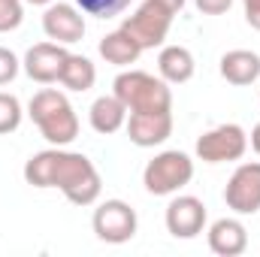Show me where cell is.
Returning <instances> with one entry per match:
<instances>
[{
	"label": "cell",
	"mask_w": 260,
	"mask_h": 257,
	"mask_svg": "<svg viewBox=\"0 0 260 257\" xmlns=\"http://www.w3.org/2000/svg\"><path fill=\"white\" fill-rule=\"evenodd\" d=\"M18 58L9 52V49H3L0 46V85H9L15 76H18Z\"/></svg>",
	"instance_id": "22"
},
{
	"label": "cell",
	"mask_w": 260,
	"mask_h": 257,
	"mask_svg": "<svg viewBox=\"0 0 260 257\" xmlns=\"http://www.w3.org/2000/svg\"><path fill=\"white\" fill-rule=\"evenodd\" d=\"M157 3H164V6H167L170 12H179V9L185 6V0H157Z\"/></svg>",
	"instance_id": "25"
},
{
	"label": "cell",
	"mask_w": 260,
	"mask_h": 257,
	"mask_svg": "<svg viewBox=\"0 0 260 257\" xmlns=\"http://www.w3.org/2000/svg\"><path fill=\"white\" fill-rule=\"evenodd\" d=\"M173 133V112H130L127 136L139 148H154Z\"/></svg>",
	"instance_id": "12"
},
{
	"label": "cell",
	"mask_w": 260,
	"mask_h": 257,
	"mask_svg": "<svg viewBox=\"0 0 260 257\" xmlns=\"http://www.w3.org/2000/svg\"><path fill=\"white\" fill-rule=\"evenodd\" d=\"M221 76L230 85H251L260 79V55L248 49H233L221 58Z\"/></svg>",
	"instance_id": "14"
},
{
	"label": "cell",
	"mask_w": 260,
	"mask_h": 257,
	"mask_svg": "<svg viewBox=\"0 0 260 257\" xmlns=\"http://www.w3.org/2000/svg\"><path fill=\"white\" fill-rule=\"evenodd\" d=\"M194 3L203 15H224L233 6V0H194Z\"/></svg>",
	"instance_id": "23"
},
{
	"label": "cell",
	"mask_w": 260,
	"mask_h": 257,
	"mask_svg": "<svg viewBox=\"0 0 260 257\" xmlns=\"http://www.w3.org/2000/svg\"><path fill=\"white\" fill-rule=\"evenodd\" d=\"M173 15H176V12H170L164 3L145 0L127 21L121 24V30L130 34V37L142 46V52H145V49H157V46H164V40H167V34H170Z\"/></svg>",
	"instance_id": "5"
},
{
	"label": "cell",
	"mask_w": 260,
	"mask_h": 257,
	"mask_svg": "<svg viewBox=\"0 0 260 257\" xmlns=\"http://www.w3.org/2000/svg\"><path fill=\"white\" fill-rule=\"evenodd\" d=\"M100 55H103L106 64L127 67V64H136V61H139L142 46H139L130 34H124V30L118 27V30H112V34H106V37L100 40Z\"/></svg>",
	"instance_id": "16"
},
{
	"label": "cell",
	"mask_w": 260,
	"mask_h": 257,
	"mask_svg": "<svg viewBox=\"0 0 260 257\" xmlns=\"http://www.w3.org/2000/svg\"><path fill=\"white\" fill-rule=\"evenodd\" d=\"M82 12L97 15V18H115L130 6V0H76Z\"/></svg>",
	"instance_id": "19"
},
{
	"label": "cell",
	"mask_w": 260,
	"mask_h": 257,
	"mask_svg": "<svg viewBox=\"0 0 260 257\" xmlns=\"http://www.w3.org/2000/svg\"><path fill=\"white\" fill-rule=\"evenodd\" d=\"M245 3V18H248V24L260 30V0H242Z\"/></svg>",
	"instance_id": "24"
},
{
	"label": "cell",
	"mask_w": 260,
	"mask_h": 257,
	"mask_svg": "<svg viewBox=\"0 0 260 257\" xmlns=\"http://www.w3.org/2000/svg\"><path fill=\"white\" fill-rule=\"evenodd\" d=\"M206 227V206L197 197H176L167 206V230L176 239H194Z\"/></svg>",
	"instance_id": "11"
},
{
	"label": "cell",
	"mask_w": 260,
	"mask_h": 257,
	"mask_svg": "<svg viewBox=\"0 0 260 257\" xmlns=\"http://www.w3.org/2000/svg\"><path fill=\"white\" fill-rule=\"evenodd\" d=\"M24 182L34 188H58L73 206H91L103 191L97 167L85 154L64 151L61 145L34 154L24 164Z\"/></svg>",
	"instance_id": "1"
},
{
	"label": "cell",
	"mask_w": 260,
	"mask_h": 257,
	"mask_svg": "<svg viewBox=\"0 0 260 257\" xmlns=\"http://www.w3.org/2000/svg\"><path fill=\"white\" fill-rule=\"evenodd\" d=\"M21 124V103L12 94L0 91V133H12Z\"/></svg>",
	"instance_id": "20"
},
{
	"label": "cell",
	"mask_w": 260,
	"mask_h": 257,
	"mask_svg": "<svg viewBox=\"0 0 260 257\" xmlns=\"http://www.w3.org/2000/svg\"><path fill=\"white\" fill-rule=\"evenodd\" d=\"M43 30L52 43L73 46L85 37V18L70 3H49V9L43 12Z\"/></svg>",
	"instance_id": "9"
},
{
	"label": "cell",
	"mask_w": 260,
	"mask_h": 257,
	"mask_svg": "<svg viewBox=\"0 0 260 257\" xmlns=\"http://www.w3.org/2000/svg\"><path fill=\"white\" fill-rule=\"evenodd\" d=\"M224 203L236 215H254L260 212V164H242L227 188H224Z\"/></svg>",
	"instance_id": "8"
},
{
	"label": "cell",
	"mask_w": 260,
	"mask_h": 257,
	"mask_svg": "<svg viewBox=\"0 0 260 257\" xmlns=\"http://www.w3.org/2000/svg\"><path fill=\"white\" fill-rule=\"evenodd\" d=\"M248 148V136L239 124H221L197 139V157L206 164H224L239 160Z\"/></svg>",
	"instance_id": "7"
},
{
	"label": "cell",
	"mask_w": 260,
	"mask_h": 257,
	"mask_svg": "<svg viewBox=\"0 0 260 257\" xmlns=\"http://www.w3.org/2000/svg\"><path fill=\"white\" fill-rule=\"evenodd\" d=\"M91 224H94L97 239L100 242H109V245H124V242H130L136 236V227H139L133 206L124 203V200H106V203H100L94 209Z\"/></svg>",
	"instance_id": "6"
},
{
	"label": "cell",
	"mask_w": 260,
	"mask_h": 257,
	"mask_svg": "<svg viewBox=\"0 0 260 257\" xmlns=\"http://www.w3.org/2000/svg\"><path fill=\"white\" fill-rule=\"evenodd\" d=\"M157 70H160V79L164 82H173V85H182L194 76V55L185 49V46H167L157 58Z\"/></svg>",
	"instance_id": "17"
},
{
	"label": "cell",
	"mask_w": 260,
	"mask_h": 257,
	"mask_svg": "<svg viewBox=\"0 0 260 257\" xmlns=\"http://www.w3.org/2000/svg\"><path fill=\"white\" fill-rule=\"evenodd\" d=\"M27 115H30V121L40 127V133L52 145H70L79 136V115L70 106V100H67L61 91H55V88L37 91L30 97Z\"/></svg>",
	"instance_id": "2"
},
{
	"label": "cell",
	"mask_w": 260,
	"mask_h": 257,
	"mask_svg": "<svg viewBox=\"0 0 260 257\" xmlns=\"http://www.w3.org/2000/svg\"><path fill=\"white\" fill-rule=\"evenodd\" d=\"M27 3H34V6H49L52 0H27Z\"/></svg>",
	"instance_id": "27"
},
{
	"label": "cell",
	"mask_w": 260,
	"mask_h": 257,
	"mask_svg": "<svg viewBox=\"0 0 260 257\" xmlns=\"http://www.w3.org/2000/svg\"><path fill=\"white\" fill-rule=\"evenodd\" d=\"M112 94L127 106V112H173V91L167 88V82L142 70L115 76Z\"/></svg>",
	"instance_id": "3"
},
{
	"label": "cell",
	"mask_w": 260,
	"mask_h": 257,
	"mask_svg": "<svg viewBox=\"0 0 260 257\" xmlns=\"http://www.w3.org/2000/svg\"><path fill=\"white\" fill-rule=\"evenodd\" d=\"M191 179H194V160L185 151H160L142 170V185L154 197L182 191Z\"/></svg>",
	"instance_id": "4"
},
{
	"label": "cell",
	"mask_w": 260,
	"mask_h": 257,
	"mask_svg": "<svg viewBox=\"0 0 260 257\" xmlns=\"http://www.w3.org/2000/svg\"><path fill=\"white\" fill-rule=\"evenodd\" d=\"M67 52L61 43H37V46H30L27 49V55H24V73L34 79V82H40V85H52V82H58L61 79V70H64V61H67Z\"/></svg>",
	"instance_id": "10"
},
{
	"label": "cell",
	"mask_w": 260,
	"mask_h": 257,
	"mask_svg": "<svg viewBox=\"0 0 260 257\" xmlns=\"http://www.w3.org/2000/svg\"><path fill=\"white\" fill-rule=\"evenodd\" d=\"M251 148L260 154V124H254V130H251Z\"/></svg>",
	"instance_id": "26"
},
{
	"label": "cell",
	"mask_w": 260,
	"mask_h": 257,
	"mask_svg": "<svg viewBox=\"0 0 260 257\" xmlns=\"http://www.w3.org/2000/svg\"><path fill=\"white\" fill-rule=\"evenodd\" d=\"M58 82H61L64 88H70V91H79V94H82V91H91V88H94L97 70H94V64H91L85 55H67Z\"/></svg>",
	"instance_id": "18"
},
{
	"label": "cell",
	"mask_w": 260,
	"mask_h": 257,
	"mask_svg": "<svg viewBox=\"0 0 260 257\" xmlns=\"http://www.w3.org/2000/svg\"><path fill=\"white\" fill-rule=\"evenodd\" d=\"M209 248L218 257H239L248 248V230L236 218H221L209 227Z\"/></svg>",
	"instance_id": "13"
},
{
	"label": "cell",
	"mask_w": 260,
	"mask_h": 257,
	"mask_svg": "<svg viewBox=\"0 0 260 257\" xmlns=\"http://www.w3.org/2000/svg\"><path fill=\"white\" fill-rule=\"evenodd\" d=\"M91 127L97 130V133H103V136H109V133H115V130H121L127 124V106L112 94V97H97L94 103H91Z\"/></svg>",
	"instance_id": "15"
},
{
	"label": "cell",
	"mask_w": 260,
	"mask_h": 257,
	"mask_svg": "<svg viewBox=\"0 0 260 257\" xmlns=\"http://www.w3.org/2000/svg\"><path fill=\"white\" fill-rule=\"evenodd\" d=\"M24 18V9H21V0H0V34H9L21 24Z\"/></svg>",
	"instance_id": "21"
}]
</instances>
